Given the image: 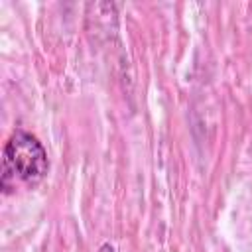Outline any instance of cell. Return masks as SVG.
Returning <instances> with one entry per match:
<instances>
[{
  "label": "cell",
  "mask_w": 252,
  "mask_h": 252,
  "mask_svg": "<svg viewBox=\"0 0 252 252\" xmlns=\"http://www.w3.org/2000/svg\"><path fill=\"white\" fill-rule=\"evenodd\" d=\"M100 252H114V248H112L110 244H102V246H100Z\"/></svg>",
  "instance_id": "cell-2"
},
{
  "label": "cell",
  "mask_w": 252,
  "mask_h": 252,
  "mask_svg": "<svg viewBox=\"0 0 252 252\" xmlns=\"http://www.w3.org/2000/svg\"><path fill=\"white\" fill-rule=\"evenodd\" d=\"M49 171V159L43 144L26 130H16L2 156V189L10 193L16 189V181L35 187Z\"/></svg>",
  "instance_id": "cell-1"
}]
</instances>
